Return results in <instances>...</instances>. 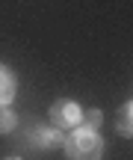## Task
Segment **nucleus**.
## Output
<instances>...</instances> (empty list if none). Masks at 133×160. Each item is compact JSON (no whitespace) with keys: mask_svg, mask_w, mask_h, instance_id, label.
<instances>
[{"mask_svg":"<svg viewBox=\"0 0 133 160\" xmlns=\"http://www.w3.org/2000/svg\"><path fill=\"white\" fill-rule=\"evenodd\" d=\"M116 128H118V133H124V137H133V101L121 107V116H118Z\"/></svg>","mask_w":133,"mask_h":160,"instance_id":"nucleus-5","label":"nucleus"},{"mask_svg":"<svg viewBox=\"0 0 133 160\" xmlns=\"http://www.w3.org/2000/svg\"><path fill=\"white\" fill-rule=\"evenodd\" d=\"M15 89H18V80L6 65H0V107H9L12 98H15Z\"/></svg>","mask_w":133,"mask_h":160,"instance_id":"nucleus-4","label":"nucleus"},{"mask_svg":"<svg viewBox=\"0 0 133 160\" xmlns=\"http://www.w3.org/2000/svg\"><path fill=\"white\" fill-rule=\"evenodd\" d=\"M33 142L39 145V148H56V145L65 142V137L59 133V128H36Z\"/></svg>","mask_w":133,"mask_h":160,"instance_id":"nucleus-3","label":"nucleus"},{"mask_svg":"<svg viewBox=\"0 0 133 160\" xmlns=\"http://www.w3.org/2000/svg\"><path fill=\"white\" fill-rule=\"evenodd\" d=\"M83 122H86V128L98 131L101 122H104V113H101V110H86V113H83Z\"/></svg>","mask_w":133,"mask_h":160,"instance_id":"nucleus-7","label":"nucleus"},{"mask_svg":"<svg viewBox=\"0 0 133 160\" xmlns=\"http://www.w3.org/2000/svg\"><path fill=\"white\" fill-rule=\"evenodd\" d=\"M15 125H18V116L12 113L9 107H0V133H9V131H15Z\"/></svg>","mask_w":133,"mask_h":160,"instance_id":"nucleus-6","label":"nucleus"},{"mask_svg":"<svg viewBox=\"0 0 133 160\" xmlns=\"http://www.w3.org/2000/svg\"><path fill=\"white\" fill-rule=\"evenodd\" d=\"M62 148H65L68 160H101L104 157V139L98 137V131L80 125L65 137Z\"/></svg>","mask_w":133,"mask_h":160,"instance_id":"nucleus-1","label":"nucleus"},{"mask_svg":"<svg viewBox=\"0 0 133 160\" xmlns=\"http://www.w3.org/2000/svg\"><path fill=\"white\" fill-rule=\"evenodd\" d=\"M6 160H21V157H6Z\"/></svg>","mask_w":133,"mask_h":160,"instance_id":"nucleus-8","label":"nucleus"},{"mask_svg":"<svg viewBox=\"0 0 133 160\" xmlns=\"http://www.w3.org/2000/svg\"><path fill=\"white\" fill-rule=\"evenodd\" d=\"M50 122H53V128H59V131L80 128L83 125V107L77 101H71V98H59V101H53V107H50Z\"/></svg>","mask_w":133,"mask_h":160,"instance_id":"nucleus-2","label":"nucleus"}]
</instances>
